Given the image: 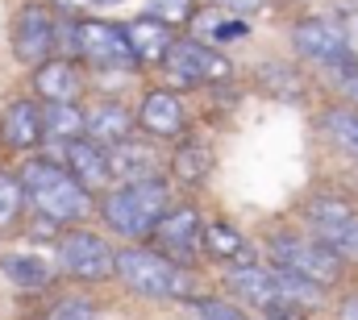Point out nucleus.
I'll return each mask as SVG.
<instances>
[{"label":"nucleus","instance_id":"f257e3e1","mask_svg":"<svg viewBox=\"0 0 358 320\" xmlns=\"http://www.w3.org/2000/svg\"><path fill=\"white\" fill-rule=\"evenodd\" d=\"M21 187L25 200L38 217H46L50 225H80L92 212V191L59 162L50 159H29L21 170Z\"/></svg>","mask_w":358,"mask_h":320},{"label":"nucleus","instance_id":"f03ea898","mask_svg":"<svg viewBox=\"0 0 358 320\" xmlns=\"http://www.w3.org/2000/svg\"><path fill=\"white\" fill-rule=\"evenodd\" d=\"M167 204H171V187L159 175L155 179H129L100 200V217L121 238H150L155 225L167 217Z\"/></svg>","mask_w":358,"mask_h":320},{"label":"nucleus","instance_id":"7ed1b4c3","mask_svg":"<svg viewBox=\"0 0 358 320\" xmlns=\"http://www.w3.org/2000/svg\"><path fill=\"white\" fill-rule=\"evenodd\" d=\"M117 279L138 291V296H155V300H196L192 296V275L179 266L176 258H167L163 249H121L117 254Z\"/></svg>","mask_w":358,"mask_h":320},{"label":"nucleus","instance_id":"20e7f679","mask_svg":"<svg viewBox=\"0 0 358 320\" xmlns=\"http://www.w3.org/2000/svg\"><path fill=\"white\" fill-rule=\"evenodd\" d=\"M267 254H271V266L296 270V275H304V279H313V283H321V287H334V283L346 275V262H342L321 238L308 241V238L279 233V238H271Z\"/></svg>","mask_w":358,"mask_h":320},{"label":"nucleus","instance_id":"39448f33","mask_svg":"<svg viewBox=\"0 0 358 320\" xmlns=\"http://www.w3.org/2000/svg\"><path fill=\"white\" fill-rule=\"evenodd\" d=\"M163 67H167V75H171L179 87H200V83L234 80V63H229L225 54H217L213 46L196 42V38H179V42H171Z\"/></svg>","mask_w":358,"mask_h":320},{"label":"nucleus","instance_id":"423d86ee","mask_svg":"<svg viewBox=\"0 0 358 320\" xmlns=\"http://www.w3.org/2000/svg\"><path fill=\"white\" fill-rule=\"evenodd\" d=\"M59 262H63V270H67L71 279H80V283L117 279V254L96 238V233H88V229L63 233V241H59Z\"/></svg>","mask_w":358,"mask_h":320},{"label":"nucleus","instance_id":"0eeeda50","mask_svg":"<svg viewBox=\"0 0 358 320\" xmlns=\"http://www.w3.org/2000/svg\"><path fill=\"white\" fill-rule=\"evenodd\" d=\"M292 46H296V54H304L308 63H317L325 71L355 54L350 50V34L338 21H329V17H304V21H296L292 25Z\"/></svg>","mask_w":358,"mask_h":320},{"label":"nucleus","instance_id":"6e6552de","mask_svg":"<svg viewBox=\"0 0 358 320\" xmlns=\"http://www.w3.org/2000/svg\"><path fill=\"white\" fill-rule=\"evenodd\" d=\"M80 54L92 67H134L129 29L113 21H80Z\"/></svg>","mask_w":358,"mask_h":320},{"label":"nucleus","instance_id":"1a4fd4ad","mask_svg":"<svg viewBox=\"0 0 358 320\" xmlns=\"http://www.w3.org/2000/svg\"><path fill=\"white\" fill-rule=\"evenodd\" d=\"M55 21L46 8L38 4H25L17 17H13V54L25 63V67H42L50 54H55Z\"/></svg>","mask_w":358,"mask_h":320},{"label":"nucleus","instance_id":"9d476101","mask_svg":"<svg viewBox=\"0 0 358 320\" xmlns=\"http://www.w3.org/2000/svg\"><path fill=\"white\" fill-rule=\"evenodd\" d=\"M155 241L167 258L176 262H192L196 249H204V221L196 208H171L159 225H155Z\"/></svg>","mask_w":358,"mask_h":320},{"label":"nucleus","instance_id":"9b49d317","mask_svg":"<svg viewBox=\"0 0 358 320\" xmlns=\"http://www.w3.org/2000/svg\"><path fill=\"white\" fill-rule=\"evenodd\" d=\"M0 142L8 150H34L42 146V108L34 100H13L0 117Z\"/></svg>","mask_w":358,"mask_h":320},{"label":"nucleus","instance_id":"f8f14e48","mask_svg":"<svg viewBox=\"0 0 358 320\" xmlns=\"http://www.w3.org/2000/svg\"><path fill=\"white\" fill-rule=\"evenodd\" d=\"M63 159H67V170H71L88 191L104 187V183L113 179L108 150H104V146H96L92 138H76V142H67V146H63Z\"/></svg>","mask_w":358,"mask_h":320},{"label":"nucleus","instance_id":"ddd939ff","mask_svg":"<svg viewBox=\"0 0 358 320\" xmlns=\"http://www.w3.org/2000/svg\"><path fill=\"white\" fill-rule=\"evenodd\" d=\"M225 287L234 291V296H242V300H250L255 308H275L283 296H279V283H275V270L271 266H234L229 275H225Z\"/></svg>","mask_w":358,"mask_h":320},{"label":"nucleus","instance_id":"4468645a","mask_svg":"<svg viewBox=\"0 0 358 320\" xmlns=\"http://www.w3.org/2000/svg\"><path fill=\"white\" fill-rule=\"evenodd\" d=\"M34 92L46 100V104H71L80 96V71L76 63L67 59H46L38 71H34Z\"/></svg>","mask_w":358,"mask_h":320},{"label":"nucleus","instance_id":"2eb2a0df","mask_svg":"<svg viewBox=\"0 0 358 320\" xmlns=\"http://www.w3.org/2000/svg\"><path fill=\"white\" fill-rule=\"evenodd\" d=\"M138 125L155 138H176L183 129V104L176 92H150L138 108Z\"/></svg>","mask_w":358,"mask_h":320},{"label":"nucleus","instance_id":"dca6fc26","mask_svg":"<svg viewBox=\"0 0 358 320\" xmlns=\"http://www.w3.org/2000/svg\"><path fill=\"white\" fill-rule=\"evenodd\" d=\"M304 221H308V229L321 241H329L338 229H346L350 221H358V208L350 200H342V196H313L304 204Z\"/></svg>","mask_w":358,"mask_h":320},{"label":"nucleus","instance_id":"f3484780","mask_svg":"<svg viewBox=\"0 0 358 320\" xmlns=\"http://www.w3.org/2000/svg\"><path fill=\"white\" fill-rule=\"evenodd\" d=\"M129 29V46H134V59L138 63H163L167 59V50H171V34H167V21H159V17H138V21H129L125 25Z\"/></svg>","mask_w":358,"mask_h":320},{"label":"nucleus","instance_id":"a211bd4d","mask_svg":"<svg viewBox=\"0 0 358 320\" xmlns=\"http://www.w3.org/2000/svg\"><path fill=\"white\" fill-rule=\"evenodd\" d=\"M88 117V138L96 146H121V142H129V133H134V117H129V108H121V104H96Z\"/></svg>","mask_w":358,"mask_h":320},{"label":"nucleus","instance_id":"6ab92c4d","mask_svg":"<svg viewBox=\"0 0 358 320\" xmlns=\"http://www.w3.org/2000/svg\"><path fill=\"white\" fill-rule=\"evenodd\" d=\"M76 138H88V117L76 108V100H71V104H50V108H42V142L67 146V142H76Z\"/></svg>","mask_w":358,"mask_h":320},{"label":"nucleus","instance_id":"aec40b11","mask_svg":"<svg viewBox=\"0 0 358 320\" xmlns=\"http://www.w3.org/2000/svg\"><path fill=\"white\" fill-rule=\"evenodd\" d=\"M0 270L8 275V283L13 287H21V291H42V287H50V266L38 258V254H4L0 258Z\"/></svg>","mask_w":358,"mask_h":320},{"label":"nucleus","instance_id":"412c9836","mask_svg":"<svg viewBox=\"0 0 358 320\" xmlns=\"http://www.w3.org/2000/svg\"><path fill=\"white\" fill-rule=\"evenodd\" d=\"M321 129H325V138H329L342 154L358 159V108L355 104H338V108H329V112L321 117Z\"/></svg>","mask_w":358,"mask_h":320},{"label":"nucleus","instance_id":"4be33fe9","mask_svg":"<svg viewBox=\"0 0 358 320\" xmlns=\"http://www.w3.org/2000/svg\"><path fill=\"white\" fill-rule=\"evenodd\" d=\"M208 170H213V150L204 142H196V138L179 142L176 154H171V175H176L179 183H200Z\"/></svg>","mask_w":358,"mask_h":320},{"label":"nucleus","instance_id":"5701e85b","mask_svg":"<svg viewBox=\"0 0 358 320\" xmlns=\"http://www.w3.org/2000/svg\"><path fill=\"white\" fill-rule=\"evenodd\" d=\"M108 166H113V175H121L125 183H129V179H155V154L142 150L138 142L108 146Z\"/></svg>","mask_w":358,"mask_h":320},{"label":"nucleus","instance_id":"b1692460","mask_svg":"<svg viewBox=\"0 0 358 320\" xmlns=\"http://www.w3.org/2000/svg\"><path fill=\"white\" fill-rule=\"evenodd\" d=\"M271 270H275L279 296H283L287 304H296V308H317V304L325 300V287H321V283H313V279H304V275H296V270H283V266H271Z\"/></svg>","mask_w":358,"mask_h":320},{"label":"nucleus","instance_id":"393cba45","mask_svg":"<svg viewBox=\"0 0 358 320\" xmlns=\"http://www.w3.org/2000/svg\"><path fill=\"white\" fill-rule=\"evenodd\" d=\"M259 83L279 100H300L304 96V83L296 75V67H287V63H263L259 67Z\"/></svg>","mask_w":358,"mask_h":320},{"label":"nucleus","instance_id":"a878e982","mask_svg":"<svg viewBox=\"0 0 358 320\" xmlns=\"http://www.w3.org/2000/svg\"><path fill=\"white\" fill-rule=\"evenodd\" d=\"M204 249L213 254V258H246V241L238 229H229L225 221H213L208 229H204Z\"/></svg>","mask_w":358,"mask_h":320},{"label":"nucleus","instance_id":"bb28decb","mask_svg":"<svg viewBox=\"0 0 358 320\" xmlns=\"http://www.w3.org/2000/svg\"><path fill=\"white\" fill-rule=\"evenodd\" d=\"M21 204H25V187L13 170H0V229L13 225L21 217Z\"/></svg>","mask_w":358,"mask_h":320},{"label":"nucleus","instance_id":"cd10ccee","mask_svg":"<svg viewBox=\"0 0 358 320\" xmlns=\"http://www.w3.org/2000/svg\"><path fill=\"white\" fill-rule=\"evenodd\" d=\"M192 13H196V0H150V17H159L167 25L192 21Z\"/></svg>","mask_w":358,"mask_h":320},{"label":"nucleus","instance_id":"c85d7f7f","mask_svg":"<svg viewBox=\"0 0 358 320\" xmlns=\"http://www.w3.org/2000/svg\"><path fill=\"white\" fill-rule=\"evenodd\" d=\"M329 80L338 83V87L346 92V100L358 108V59H355V54H350V59H342L338 67H329Z\"/></svg>","mask_w":358,"mask_h":320},{"label":"nucleus","instance_id":"c756f323","mask_svg":"<svg viewBox=\"0 0 358 320\" xmlns=\"http://www.w3.org/2000/svg\"><path fill=\"white\" fill-rule=\"evenodd\" d=\"M192 308H196V320H246L242 308H234V304H225V300H208V296L192 300Z\"/></svg>","mask_w":358,"mask_h":320},{"label":"nucleus","instance_id":"7c9ffc66","mask_svg":"<svg viewBox=\"0 0 358 320\" xmlns=\"http://www.w3.org/2000/svg\"><path fill=\"white\" fill-rule=\"evenodd\" d=\"M325 245H329L342 262H358V221H350L346 229H338V233L325 241Z\"/></svg>","mask_w":358,"mask_h":320},{"label":"nucleus","instance_id":"2f4dec72","mask_svg":"<svg viewBox=\"0 0 358 320\" xmlns=\"http://www.w3.org/2000/svg\"><path fill=\"white\" fill-rule=\"evenodd\" d=\"M46 320H96V312H92L88 300H59L46 312Z\"/></svg>","mask_w":358,"mask_h":320},{"label":"nucleus","instance_id":"473e14b6","mask_svg":"<svg viewBox=\"0 0 358 320\" xmlns=\"http://www.w3.org/2000/svg\"><path fill=\"white\" fill-rule=\"evenodd\" d=\"M246 34H250V25H246V21H217V25H213V38H217V42L246 38Z\"/></svg>","mask_w":358,"mask_h":320},{"label":"nucleus","instance_id":"72a5a7b5","mask_svg":"<svg viewBox=\"0 0 358 320\" xmlns=\"http://www.w3.org/2000/svg\"><path fill=\"white\" fill-rule=\"evenodd\" d=\"M225 13H234V17H255V13H263V0H217Z\"/></svg>","mask_w":358,"mask_h":320},{"label":"nucleus","instance_id":"f704fd0d","mask_svg":"<svg viewBox=\"0 0 358 320\" xmlns=\"http://www.w3.org/2000/svg\"><path fill=\"white\" fill-rule=\"evenodd\" d=\"M55 8H59L63 17H84L88 8H96V0H55Z\"/></svg>","mask_w":358,"mask_h":320},{"label":"nucleus","instance_id":"c9c22d12","mask_svg":"<svg viewBox=\"0 0 358 320\" xmlns=\"http://www.w3.org/2000/svg\"><path fill=\"white\" fill-rule=\"evenodd\" d=\"M342 320H358V296H350V300L342 304Z\"/></svg>","mask_w":358,"mask_h":320},{"label":"nucleus","instance_id":"e433bc0d","mask_svg":"<svg viewBox=\"0 0 358 320\" xmlns=\"http://www.w3.org/2000/svg\"><path fill=\"white\" fill-rule=\"evenodd\" d=\"M100 4H121V0H96V8H100Z\"/></svg>","mask_w":358,"mask_h":320}]
</instances>
